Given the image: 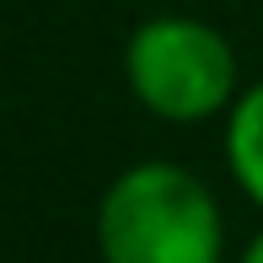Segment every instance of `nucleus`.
<instances>
[{"label": "nucleus", "instance_id": "obj_4", "mask_svg": "<svg viewBox=\"0 0 263 263\" xmlns=\"http://www.w3.org/2000/svg\"><path fill=\"white\" fill-rule=\"evenodd\" d=\"M242 263H263V231L253 236V247H247V253H242Z\"/></svg>", "mask_w": 263, "mask_h": 263}, {"label": "nucleus", "instance_id": "obj_1", "mask_svg": "<svg viewBox=\"0 0 263 263\" xmlns=\"http://www.w3.org/2000/svg\"><path fill=\"white\" fill-rule=\"evenodd\" d=\"M220 210L188 166L140 161L97 204L102 263H220Z\"/></svg>", "mask_w": 263, "mask_h": 263}, {"label": "nucleus", "instance_id": "obj_3", "mask_svg": "<svg viewBox=\"0 0 263 263\" xmlns=\"http://www.w3.org/2000/svg\"><path fill=\"white\" fill-rule=\"evenodd\" d=\"M226 161H231V177L242 183V194L253 204H263V81L247 86L231 102V118H226Z\"/></svg>", "mask_w": 263, "mask_h": 263}, {"label": "nucleus", "instance_id": "obj_2", "mask_svg": "<svg viewBox=\"0 0 263 263\" xmlns=\"http://www.w3.org/2000/svg\"><path fill=\"white\" fill-rule=\"evenodd\" d=\"M129 91L166 124H199L236 102V54L210 22L151 16L135 27L124 54Z\"/></svg>", "mask_w": 263, "mask_h": 263}]
</instances>
